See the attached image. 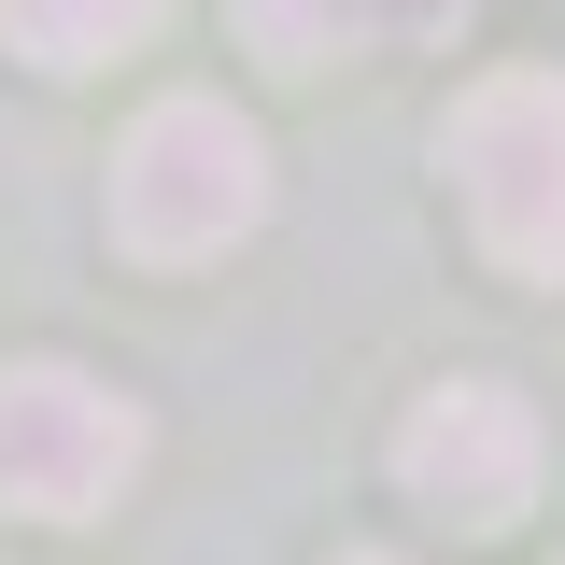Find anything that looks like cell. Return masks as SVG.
Here are the masks:
<instances>
[{
    "mask_svg": "<svg viewBox=\"0 0 565 565\" xmlns=\"http://www.w3.org/2000/svg\"><path fill=\"white\" fill-rule=\"evenodd\" d=\"M438 170H452V199H467L494 269L565 282V71H494V85H467L452 128H438Z\"/></svg>",
    "mask_w": 565,
    "mask_h": 565,
    "instance_id": "1",
    "label": "cell"
},
{
    "mask_svg": "<svg viewBox=\"0 0 565 565\" xmlns=\"http://www.w3.org/2000/svg\"><path fill=\"white\" fill-rule=\"evenodd\" d=\"M255 212H269V156H255V128L226 99H156L128 128V156H114V241L141 269H199Z\"/></svg>",
    "mask_w": 565,
    "mask_h": 565,
    "instance_id": "2",
    "label": "cell"
},
{
    "mask_svg": "<svg viewBox=\"0 0 565 565\" xmlns=\"http://www.w3.org/2000/svg\"><path fill=\"white\" fill-rule=\"evenodd\" d=\"M141 481V411L85 367H0V509L14 523H99Z\"/></svg>",
    "mask_w": 565,
    "mask_h": 565,
    "instance_id": "3",
    "label": "cell"
},
{
    "mask_svg": "<svg viewBox=\"0 0 565 565\" xmlns=\"http://www.w3.org/2000/svg\"><path fill=\"white\" fill-rule=\"evenodd\" d=\"M396 481H411L438 523L509 537V523L537 509V411H523L509 382H438V396L396 424Z\"/></svg>",
    "mask_w": 565,
    "mask_h": 565,
    "instance_id": "4",
    "label": "cell"
},
{
    "mask_svg": "<svg viewBox=\"0 0 565 565\" xmlns=\"http://www.w3.org/2000/svg\"><path fill=\"white\" fill-rule=\"evenodd\" d=\"M438 0H241V29H255V57L269 71H326V57H367L382 29H411Z\"/></svg>",
    "mask_w": 565,
    "mask_h": 565,
    "instance_id": "5",
    "label": "cell"
},
{
    "mask_svg": "<svg viewBox=\"0 0 565 565\" xmlns=\"http://www.w3.org/2000/svg\"><path fill=\"white\" fill-rule=\"evenodd\" d=\"M156 14L170 0H0V43L29 71H99V57H128Z\"/></svg>",
    "mask_w": 565,
    "mask_h": 565,
    "instance_id": "6",
    "label": "cell"
}]
</instances>
